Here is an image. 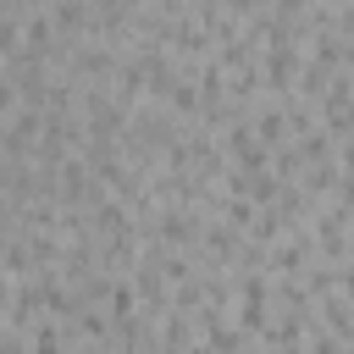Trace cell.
I'll return each instance as SVG.
<instances>
[{
  "label": "cell",
  "mask_w": 354,
  "mask_h": 354,
  "mask_svg": "<svg viewBox=\"0 0 354 354\" xmlns=\"http://www.w3.org/2000/svg\"><path fill=\"white\" fill-rule=\"evenodd\" d=\"M77 354H105V348H77Z\"/></svg>",
  "instance_id": "cell-1"
}]
</instances>
